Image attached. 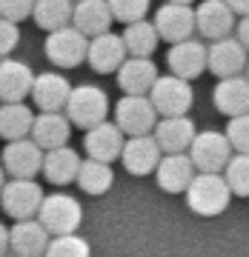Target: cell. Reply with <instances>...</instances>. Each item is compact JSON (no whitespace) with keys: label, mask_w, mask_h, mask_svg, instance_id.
Listing matches in <instances>:
<instances>
[{"label":"cell","mask_w":249,"mask_h":257,"mask_svg":"<svg viewBox=\"0 0 249 257\" xmlns=\"http://www.w3.org/2000/svg\"><path fill=\"white\" fill-rule=\"evenodd\" d=\"M232 189L226 183V177L215 175V172H198L186 189V206L201 217H215V214L226 211Z\"/></svg>","instance_id":"obj_1"},{"label":"cell","mask_w":249,"mask_h":257,"mask_svg":"<svg viewBox=\"0 0 249 257\" xmlns=\"http://www.w3.org/2000/svg\"><path fill=\"white\" fill-rule=\"evenodd\" d=\"M106 114H109V97L101 86L83 83V86L72 89V97L66 103V117L72 120V126L89 132V128L106 123Z\"/></svg>","instance_id":"obj_2"},{"label":"cell","mask_w":249,"mask_h":257,"mask_svg":"<svg viewBox=\"0 0 249 257\" xmlns=\"http://www.w3.org/2000/svg\"><path fill=\"white\" fill-rule=\"evenodd\" d=\"M37 220L46 226V231L52 237H60V234H77L83 223V206L77 197L72 194H46V200L37 211Z\"/></svg>","instance_id":"obj_3"},{"label":"cell","mask_w":249,"mask_h":257,"mask_svg":"<svg viewBox=\"0 0 249 257\" xmlns=\"http://www.w3.org/2000/svg\"><path fill=\"white\" fill-rule=\"evenodd\" d=\"M46 200V194L40 189L37 180H23V177H12L6 180L3 192H0V209L9 214L12 220H32Z\"/></svg>","instance_id":"obj_4"},{"label":"cell","mask_w":249,"mask_h":257,"mask_svg":"<svg viewBox=\"0 0 249 257\" xmlns=\"http://www.w3.org/2000/svg\"><path fill=\"white\" fill-rule=\"evenodd\" d=\"M235 149H232L226 132H215V128H206V132H198L189 146V157L198 172H215V175H223V169L229 166Z\"/></svg>","instance_id":"obj_5"},{"label":"cell","mask_w":249,"mask_h":257,"mask_svg":"<svg viewBox=\"0 0 249 257\" xmlns=\"http://www.w3.org/2000/svg\"><path fill=\"white\" fill-rule=\"evenodd\" d=\"M157 109L152 106L149 97H140V94H123L115 106V123L123 135L129 138H140V135H152L157 126Z\"/></svg>","instance_id":"obj_6"},{"label":"cell","mask_w":249,"mask_h":257,"mask_svg":"<svg viewBox=\"0 0 249 257\" xmlns=\"http://www.w3.org/2000/svg\"><path fill=\"white\" fill-rule=\"evenodd\" d=\"M43 52H46V57L57 69H74L89 55V37L83 32H77L74 26H63L57 32H49Z\"/></svg>","instance_id":"obj_7"},{"label":"cell","mask_w":249,"mask_h":257,"mask_svg":"<svg viewBox=\"0 0 249 257\" xmlns=\"http://www.w3.org/2000/svg\"><path fill=\"white\" fill-rule=\"evenodd\" d=\"M149 100L157 109L160 117H184L186 111L192 109V86L189 80H181L175 74H166V77H157L155 89L149 92Z\"/></svg>","instance_id":"obj_8"},{"label":"cell","mask_w":249,"mask_h":257,"mask_svg":"<svg viewBox=\"0 0 249 257\" xmlns=\"http://www.w3.org/2000/svg\"><path fill=\"white\" fill-rule=\"evenodd\" d=\"M155 29L160 40L166 43H184V40H192L195 32H198V23H195V9L192 6H184V3H169L166 0L163 6L155 12Z\"/></svg>","instance_id":"obj_9"},{"label":"cell","mask_w":249,"mask_h":257,"mask_svg":"<svg viewBox=\"0 0 249 257\" xmlns=\"http://www.w3.org/2000/svg\"><path fill=\"white\" fill-rule=\"evenodd\" d=\"M166 66L181 80H195V77H201L209 69V46H203L198 37L175 43L166 52Z\"/></svg>","instance_id":"obj_10"},{"label":"cell","mask_w":249,"mask_h":257,"mask_svg":"<svg viewBox=\"0 0 249 257\" xmlns=\"http://www.w3.org/2000/svg\"><path fill=\"white\" fill-rule=\"evenodd\" d=\"M195 23H198V35L206 40H223L232 37V32L238 29L235 12L226 0H203L195 9Z\"/></svg>","instance_id":"obj_11"},{"label":"cell","mask_w":249,"mask_h":257,"mask_svg":"<svg viewBox=\"0 0 249 257\" xmlns=\"http://www.w3.org/2000/svg\"><path fill=\"white\" fill-rule=\"evenodd\" d=\"M43 157L46 152L37 146L32 138H23V140H12L6 143L3 149V169L6 175L12 177H23V180H35L37 172H43Z\"/></svg>","instance_id":"obj_12"},{"label":"cell","mask_w":249,"mask_h":257,"mask_svg":"<svg viewBox=\"0 0 249 257\" xmlns=\"http://www.w3.org/2000/svg\"><path fill=\"white\" fill-rule=\"evenodd\" d=\"M123 169L135 177L152 175L157 172V166L163 160V149L157 146L155 135H140V138H126V146H123Z\"/></svg>","instance_id":"obj_13"},{"label":"cell","mask_w":249,"mask_h":257,"mask_svg":"<svg viewBox=\"0 0 249 257\" xmlns=\"http://www.w3.org/2000/svg\"><path fill=\"white\" fill-rule=\"evenodd\" d=\"M246 66H249V52L238 37H223V40H215L209 46V72L218 80L238 77L240 72H246Z\"/></svg>","instance_id":"obj_14"},{"label":"cell","mask_w":249,"mask_h":257,"mask_svg":"<svg viewBox=\"0 0 249 257\" xmlns=\"http://www.w3.org/2000/svg\"><path fill=\"white\" fill-rule=\"evenodd\" d=\"M37 74L23 60L3 57L0 60V103H23L32 97Z\"/></svg>","instance_id":"obj_15"},{"label":"cell","mask_w":249,"mask_h":257,"mask_svg":"<svg viewBox=\"0 0 249 257\" xmlns=\"http://www.w3.org/2000/svg\"><path fill=\"white\" fill-rule=\"evenodd\" d=\"M126 57H129V52H126V43H123V37L120 35L106 32V35H98V37L89 40L86 63L92 66V72H98V74L118 72L120 66L126 63Z\"/></svg>","instance_id":"obj_16"},{"label":"cell","mask_w":249,"mask_h":257,"mask_svg":"<svg viewBox=\"0 0 249 257\" xmlns=\"http://www.w3.org/2000/svg\"><path fill=\"white\" fill-rule=\"evenodd\" d=\"M123 146H126V138L118 128V123H101V126L89 128L83 135V149H86V157L92 160H101V163H112L123 155Z\"/></svg>","instance_id":"obj_17"},{"label":"cell","mask_w":249,"mask_h":257,"mask_svg":"<svg viewBox=\"0 0 249 257\" xmlns=\"http://www.w3.org/2000/svg\"><path fill=\"white\" fill-rule=\"evenodd\" d=\"M52 234L46 231V226L32 217V220H18L9 229V248L18 257H43L46 254Z\"/></svg>","instance_id":"obj_18"},{"label":"cell","mask_w":249,"mask_h":257,"mask_svg":"<svg viewBox=\"0 0 249 257\" xmlns=\"http://www.w3.org/2000/svg\"><path fill=\"white\" fill-rule=\"evenodd\" d=\"M72 83L66 80L60 72H43L35 77L32 100L40 111H66V103L72 97Z\"/></svg>","instance_id":"obj_19"},{"label":"cell","mask_w":249,"mask_h":257,"mask_svg":"<svg viewBox=\"0 0 249 257\" xmlns=\"http://www.w3.org/2000/svg\"><path fill=\"white\" fill-rule=\"evenodd\" d=\"M157 66L152 57H126V63L118 69V86L123 94H140L149 97V92L157 83Z\"/></svg>","instance_id":"obj_20"},{"label":"cell","mask_w":249,"mask_h":257,"mask_svg":"<svg viewBox=\"0 0 249 257\" xmlns=\"http://www.w3.org/2000/svg\"><path fill=\"white\" fill-rule=\"evenodd\" d=\"M195 175H198V169H195L189 152L163 155V160H160V166H157V172H155L157 186L169 194H186V189L195 180Z\"/></svg>","instance_id":"obj_21"},{"label":"cell","mask_w":249,"mask_h":257,"mask_svg":"<svg viewBox=\"0 0 249 257\" xmlns=\"http://www.w3.org/2000/svg\"><path fill=\"white\" fill-rule=\"evenodd\" d=\"M69 135H72V120L66 117V111H40L35 117L32 140H35L43 152L66 146V143H69Z\"/></svg>","instance_id":"obj_22"},{"label":"cell","mask_w":249,"mask_h":257,"mask_svg":"<svg viewBox=\"0 0 249 257\" xmlns=\"http://www.w3.org/2000/svg\"><path fill=\"white\" fill-rule=\"evenodd\" d=\"M212 103L215 109L226 114V117H240V114H249V80L246 74H238V77H226V80H218L212 92Z\"/></svg>","instance_id":"obj_23"},{"label":"cell","mask_w":249,"mask_h":257,"mask_svg":"<svg viewBox=\"0 0 249 257\" xmlns=\"http://www.w3.org/2000/svg\"><path fill=\"white\" fill-rule=\"evenodd\" d=\"M152 135L157 146L163 149V155H181V152H189L198 132H195V123L184 114V117H160Z\"/></svg>","instance_id":"obj_24"},{"label":"cell","mask_w":249,"mask_h":257,"mask_svg":"<svg viewBox=\"0 0 249 257\" xmlns=\"http://www.w3.org/2000/svg\"><path fill=\"white\" fill-rule=\"evenodd\" d=\"M112 20H115V15L109 9V0H77L74 3L72 26L77 32H83L89 40L98 35H106L112 26Z\"/></svg>","instance_id":"obj_25"},{"label":"cell","mask_w":249,"mask_h":257,"mask_svg":"<svg viewBox=\"0 0 249 257\" xmlns=\"http://www.w3.org/2000/svg\"><path fill=\"white\" fill-rule=\"evenodd\" d=\"M80 166H83V160L74 149H69V146L52 149L43 157V177L55 186H66V183H72V180L77 183Z\"/></svg>","instance_id":"obj_26"},{"label":"cell","mask_w":249,"mask_h":257,"mask_svg":"<svg viewBox=\"0 0 249 257\" xmlns=\"http://www.w3.org/2000/svg\"><path fill=\"white\" fill-rule=\"evenodd\" d=\"M35 117L37 114H32L26 103H0V138L6 143L32 138Z\"/></svg>","instance_id":"obj_27"},{"label":"cell","mask_w":249,"mask_h":257,"mask_svg":"<svg viewBox=\"0 0 249 257\" xmlns=\"http://www.w3.org/2000/svg\"><path fill=\"white\" fill-rule=\"evenodd\" d=\"M32 18H35V23L40 29L57 32V29H63V26H72L74 3L72 0H35Z\"/></svg>","instance_id":"obj_28"},{"label":"cell","mask_w":249,"mask_h":257,"mask_svg":"<svg viewBox=\"0 0 249 257\" xmlns=\"http://www.w3.org/2000/svg\"><path fill=\"white\" fill-rule=\"evenodd\" d=\"M123 43H126V52L129 57H149L160 43V35L155 29V20H138V23H129L123 29Z\"/></svg>","instance_id":"obj_29"},{"label":"cell","mask_w":249,"mask_h":257,"mask_svg":"<svg viewBox=\"0 0 249 257\" xmlns=\"http://www.w3.org/2000/svg\"><path fill=\"white\" fill-rule=\"evenodd\" d=\"M115 183V172H112L109 163H101V160H92L86 157L80 166V175H77V186H80L86 194H106Z\"/></svg>","instance_id":"obj_30"},{"label":"cell","mask_w":249,"mask_h":257,"mask_svg":"<svg viewBox=\"0 0 249 257\" xmlns=\"http://www.w3.org/2000/svg\"><path fill=\"white\" fill-rule=\"evenodd\" d=\"M223 177H226L232 194L249 197V155H238V152H235L229 166L223 169Z\"/></svg>","instance_id":"obj_31"},{"label":"cell","mask_w":249,"mask_h":257,"mask_svg":"<svg viewBox=\"0 0 249 257\" xmlns=\"http://www.w3.org/2000/svg\"><path fill=\"white\" fill-rule=\"evenodd\" d=\"M43 257H89V243L80 234H60L52 237Z\"/></svg>","instance_id":"obj_32"},{"label":"cell","mask_w":249,"mask_h":257,"mask_svg":"<svg viewBox=\"0 0 249 257\" xmlns=\"http://www.w3.org/2000/svg\"><path fill=\"white\" fill-rule=\"evenodd\" d=\"M109 9L115 15V20L120 23H138V20H146L149 12V0H109Z\"/></svg>","instance_id":"obj_33"},{"label":"cell","mask_w":249,"mask_h":257,"mask_svg":"<svg viewBox=\"0 0 249 257\" xmlns=\"http://www.w3.org/2000/svg\"><path fill=\"white\" fill-rule=\"evenodd\" d=\"M226 138H229L232 149H235L238 155H249V114H240V117L229 120Z\"/></svg>","instance_id":"obj_34"},{"label":"cell","mask_w":249,"mask_h":257,"mask_svg":"<svg viewBox=\"0 0 249 257\" xmlns=\"http://www.w3.org/2000/svg\"><path fill=\"white\" fill-rule=\"evenodd\" d=\"M35 12V0H0V18L20 23Z\"/></svg>","instance_id":"obj_35"},{"label":"cell","mask_w":249,"mask_h":257,"mask_svg":"<svg viewBox=\"0 0 249 257\" xmlns=\"http://www.w3.org/2000/svg\"><path fill=\"white\" fill-rule=\"evenodd\" d=\"M20 43V29L18 23H12V20L0 18V60L9 55V52H15V46Z\"/></svg>","instance_id":"obj_36"},{"label":"cell","mask_w":249,"mask_h":257,"mask_svg":"<svg viewBox=\"0 0 249 257\" xmlns=\"http://www.w3.org/2000/svg\"><path fill=\"white\" fill-rule=\"evenodd\" d=\"M235 37H238L240 43L246 46V52H249V15H246V18H240V20H238V29H235Z\"/></svg>","instance_id":"obj_37"},{"label":"cell","mask_w":249,"mask_h":257,"mask_svg":"<svg viewBox=\"0 0 249 257\" xmlns=\"http://www.w3.org/2000/svg\"><path fill=\"white\" fill-rule=\"evenodd\" d=\"M226 3H229L232 12L240 15V18H246V15H249V0H226Z\"/></svg>","instance_id":"obj_38"},{"label":"cell","mask_w":249,"mask_h":257,"mask_svg":"<svg viewBox=\"0 0 249 257\" xmlns=\"http://www.w3.org/2000/svg\"><path fill=\"white\" fill-rule=\"evenodd\" d=\"M3 254H9V229L0 223V257Z\"/></svg>","instance_id":"obj_39"},{"label":"cell","mask_w":249,"mask_h":257,"mask_svg":"<svg viewBox=\"0 0 249 257\" xmlns=\"http://www.w3.org/2000/svg\"><path fill=\"white\" fill-rule=\"evenodd\" d=\"M3 186H6V169H3V163H0V192H3Z\"/></svg>","instance_id":"obj_40"},{"label":"cell","mask_w":249,"mask_h":257,"mask_svg":"<svg viewBox=\"0 0 249 257\" xmlns=\"http://www.w3.org/2000/svg\"><path fill=\"white\" fill-rule=\"evenodd\" d=\"M169 3H184V6H192L195 0H169Z\"/></svg>","instance_id":"obj_41"},{"label":"cell","mask_w":249,"mask_h":257,"mask_svg":"<svg viewBox=\"0 0 249 257\" xmlns=\"http://www.w3.org/2000/svg\"><path fill=\"white\" fill-rule=\"evenodd\" d=\"M3 257H18V254H3Z\"/></svg>","instance_id":"obj_42"},{"label":"cell","mask_w":249,"mask_h":257,"mask_svg":"<svg viewBox=\"0 0 249 257\" xmlns=\"http://www.w3.org/2000/svg\"><path fill=\"white\" fill-rule=\"evenodd\" d=\"M246 80H249V66H246Z\"/></svg>","instance_id":"obj_43"}]
</instances>
